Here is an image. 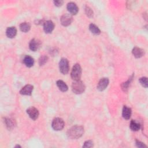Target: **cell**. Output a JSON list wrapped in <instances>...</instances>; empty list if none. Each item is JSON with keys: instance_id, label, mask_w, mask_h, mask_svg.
<instances>
[{"instance_id": "cell-1", "label": "cell", "mask_w": 148, "mask_h": 148, "mask_svg": "<svg viewBox=\"0 0 148 148\" xmlns=\"http://www.w3.org/2000/svg\"><path fill=\"white\" fill-rule=\"evenodd\" d=\"M84 134V127L82 125H74L70 128L66 135L71 139H76L80 138Z\"/></svg>"}, {"instance_id": "cell-2", "label": "cell", "mask_w": 148, "mask_h": 148, "mask_svg": "<svg viewBox=\"0 0 148 148\" xmlns=\"http://www.w3.org/2000/svg\"><path fill=\"white\" fill-rule=\"evenodd\" d=\"M86 89V86L83 82L80 80L75 81L72 84V90L76 94L83 93Z\"/></svg>"}, {"instance_id": "cell-3", "label": "cell", "mask_w": 148, "mask_h": 148, "mask_svg": "<svg viewBox=\"0 0 148 148\" xmlns=\"http://www.w3.org/2000/svg\"><path fill=\"white\" fill-rule=\"evenodd\" d=\"M82 76V68L79 64H75L71 71V78L75 80H80Z\"/></svg>"}, {"instance_id": "cell-4", "label": "cell", "mask_w": 148, "mask_h": 148, "mask_svg": "<svg viewBox=\"0 0 148 148\" xmlns=\"http://www.w3.org/2000/svg\"><path fill=\"white\" fill-rule=\"evenodd\" d=\"M59 69L61 73L66 75L69 70L68 60L65 58H62L59 62Z\"/></svg>"}, {"instance_id": "cell-5", "label": "cell", "mask_w": 148, "mask_h": 148, "mask_svg": "<svg viewBox=\"0 0 148 148\" xmlns=\"http://www.w3.org/2000/svg\"><path fill=\"white\" fill-rule=\"evenodd\" d=\"M65 125V123L64 120L60 117H56L53 119L51 127L55 131H61L62 130Z\"/></svg>"}, {"instance_id": "cell-6", "label": "cell", "mask_w": 148, "mask_h": 148, "mask_svg": "<svg viewBox=\"0 0 148 148\" xmlns=\"http://www.w3.org/2000/svg\"><path fill=\"white\" fill-rule=\"evenodd\" d=\"M73 20L72 16L71 14H64L61 16L60 18V21L61 24L64 27H67L69 25Z\"/></svg>"}, {"instance_id": "cell-7", "label": "cell", "mask_w": 148, "mask_h": 148, "mask_svg": "<svg viewBox=\"0 0 148 148\" xmlns=\"http://www.w3.org/2000/svg\"><path fill=\"white\" fill-rule=\"evenodd\" d=\"M27 113L28 114L29 117L33 120H36L39 115L38 110L34 106H31L28 108L27 109Z\"/></svg>"}, {"instance_id": "cell-8", "label": "cell", "mask_w": 148, "mask_h": 148, "mask_svg": "<svg viewBox=\"0 0 148 148\" xmlns=\"http://www.w3.org/2000/svg\"><path fill=\"white\" fill-rule=\"evenodd\" d=\"M41 46V42L38 39H32L29 43V49L33 51L38 50Z\"/></svg>"}, {"instance_id": "cell-9", "label": "cell", "mask_w": 148, "mask_h": 148, "mask_svg": "<svg viewBox=\"0 0 148 148\" xmlns=\"http://www.w3.org/2000/svg\"><path fill=\"white\" fill-rule=\"evenodd\" d=\"M109 84V79L107 77H103L102 79H100V80L99 81L97 88V89L100 91H102L106 89V88L108 87Z\"/></svg>"}, {"instance_id": "cell-10", "label": "cell", "mask_w": 148, "mask_h": 148, "mask_svg": "<svg viewBox=\"0 0 148 148\" xmlns=\"http://www.w3.org/2000/svg\"><path fill=\"white\" fill-rule=\"evenodd\" d=\"M54 28V24L51 20H47L45 21L43 24V29L45 33L50 34Z\"/></svg>"}, {"instance_id": "cell-11", "label": "cell", "mask_w": 148, "mask_h": 148, "mask_svg": "<svg viewBox=\"0 0 148 148\" xmlns=\"http://www.w3.org/2000/svg\"><path fill=\"white\" fill-rule=\"evenodd\" d=\"M66 8L71 15H76L79 11V8L77 5L75 3L72 2H69L67 4Z\"/></svg>"}, {"instance_id": "cell-12", "label": "cell", "mask_w": 148, "mask_h": 148, "mask_svg": "<svg viewBox=\"0 0 148 148\" xmlns=\"http://www.w3.org/2000/svg\"><path fill=\"white\" fill-rule=\"evenodd\" d=\"M34 89V86L31 84L24 86L20 91V94L24 95H31Z\"/></svg>"}, {"instance_id": "cell-13", "label": "cell", "mask_w": 148, "mask_h": 148, "mask_svg": "<svg viewBox=\"0 0 148 148\" xmlns=\"http://www.w3.org/2000/svg\"><path fill=\"white\" fill-rule=\"evenodd\" d=\"M17 34V29L15 27H8L6 30V35L9 38H13Z\"/></svg>"}, {"instance_id": "cell-14", "label": "cell", "mask_w": 148, "mask_h": 148, "mask_svg": "<svg viewBox=\"0 0 148 148\" xmlns=\"http://www.w3.org/2000/svg\"><path fill=\"white\" fill-rule=\"evenodd\" d=\"M132 53L135 58H139L142 57L144 55L145 51L143 49H142L139 47H134L132 50Z\"/></svg>"}, {"instance_id": "cell-15", "label": "cell", "mask_w": 148, "mask_h": 148, "mask_svg": "<svg viewBox=\"0 0 148 148\" xmlns=\"http://www.w3.org/2000/svg\"><path fill=\"white\" fill-rule=\"evenodd\" d=\"M132 113L131 109L127 106H124L122 111V116L123 117L125 120H128L131 117Z\"/></svg>"}, {"instance_id": "cell-16", "label": "cell", "mask_w": 148, "mask_h": 148, "mask_svg": "<svg viewBox=\"0 0 148 148\" xmlns=\"http://www.w3.org/2000/svg\"><path fill=\"white\" fill-rule=\"evenodd\" d=\"M23 63L26 66L30 68L34 65V60L30 56H25L23 59Z\"/></svg>"}, {"instance_id": "cell-17", "label": "cell", "mask_w": 148, "mask_h": 148, "mask_svg": "<svg viewBox=\"0 0 148 148\" xmlns=\"http://www.w3.org/2000/svg\"><path fill=\"white\" fill-rule=\"evenodd\" d=\"M140 127H141L140 124L138 121H137L136 120H132L131 121L130 124V128L132 131H138L140 130Z\"/></svg>"}, {"instance_id": "cell-18", "label": "cell", "mask_w": 148, "mask_h": 148, "mask_svg": "<svg viewBox=\"0 0 148 148\" xmlns=\"http://www.w3.org/2000/svg\"><path fill=\"white\" fill-rule=\"evenodd\" d=\"M4 122L8 129H12L16 125L15 120L11 118H5L4 120Z\"/></svg>"}, {"instance_id": "cell-19", "label": "cell", "mask_w": 148, "mask_h": 148, "mask_svg": "<svg viewBox=\"0 0 148 148\" xmlns=\"http://www.w3.org/2000/svg\"><path fill=\"white\" fill-rule=\"evenodd\" d=\"M56 84H57V87L60 89V90L62 92H65L68 89V86L66 84V83L64 81H62L61 80H57L56 82Z\"/></svg>"}, {"instance_id": "cell-20", "label": "cell", "mask_w": 148, "mask_h": 148, "mask_svg": "<svg viewBox=\"0 0 148 148\" xmlns=\"http://www.w3.org/2000/svg\"><path fill=\"white\" fill-rule=\"evenodd\" d=\"M20 29L23 32H27L30 30L31 25L29 23L24 22L20 24Z\"/></svg>"}, {"instance_id": "cell-21", "label": "cell", "mask_w": 148, "mask_h": 148, "mask_svg": "<svg viewBox=\"0 0 148 148\" xmlns=\"http://www.w3.org/2000/svg\"><path fill=\"white\" fill-rule=\"evenodd\" d=\"M89 29L90 31L94 35H99L101 34V30L99 29V28L94 24H90L89 25Z\"/></svg>"}, {"instance_id": "cell-22", "label": "cell", "mask_w": 148, "mask_h": 148, "mask_svg": "<svg viewBox=\"0 0 148 148\" xmlns=\"http://www.w3.org/2000/svg\"><path fill=\"white\" fill-rule=\"evenodd\" d=\"M133 76H134V75H132L129 79L127 81L121 84V89L123 90V91L124 92H127L128 91V87H129V86L130 84V83L131 82V80H132V78H133Z\"/></svg>"}, {"instance_id": "cell-23", "label": "cell", "mask_w": 148, "mask_h": 148, "mask_svg": "<svg viewBox=\"0 0 148 148\" xmlns=\"http://www.w3.org/2000/svg\"><path fill=\"white\" fill-rule=\"evenodd\" d=\"M140 84L144 87L145 88H147L148 86V83H147V78L146 77H142L139 79V80Z\"/></svg>"}, {"instance_id": "cell-24", "label": "cell", "mask_w": 148, "mask_h": 148, "mask_svg": "<svg viewBox=\"0 0 148 148\" xmlns=\"http://www.w3.org/2000/svg\"><path fill=\"white\" fill-rule=\"evenodd\" d=\"M85 13H86V15H87L88 17L91 18V17H93L94 12H93L92 10L90 7H88V6H86L85 7Z\"/></svg>"}, {"instance_id": "cell-25", "label": "cell", "mask_w": 148, "mask_h": 148, "mask_svg": "<svg viewBox=\"0 0 148 148\" xmlns=\"http://www.w3.org/2000/svg\"><path fill=\"white\" fill-rule=\"evenodd\" d=\"M48 60V57L46 56H42L40 57V58L39 59V64L40 66L43 65L46 62H47Z\"/></svg>"}, {"instance_id": "cell-26", "label": "cell", "mask_w": 148, "mask_h": 148, "mask_svg": "<svg viewBox=\"0 0 148 148\" xmlns=\"http://www.w3.org/2000/svg\"><path fill=\"white\" fill-rule=\"evenodd\" d=\"M94 146V143L92 140H86L84 142V145H83V147H85V148H89V147H92Z\"/></svg>"}, {"instance_id": "cell-27", "label": "cell", "mask_w": 148, "mask_h": 148, "mask_svg": "<svg viewBox=\"0 0 148 148\" xmlns=\"http://www.w3.org/2000/svg\"><path fill=\"white\" fill-rule=\"evenodd\" d=\"M136 146L138 147L139 148H144V147H147V146L143 142L138 140H136Z\"/></svg>"}, {"instance_id": "cell-28", "label": "cell", "mask_w": 148, "mask_h": 148, "mask_svg": "<svg viewBox=\"0 0 148 148\" xmlns=\"http://www.w3.org/2000/svg\"><path fill=\"white\" fill-rule=\"evenodd\" d=\"M53 3L54 4L55 6H57V7H59V6H61L62 5L63 3H64V1H61V0H58V1H53Z\"/></svg>"}, {"instance_id": "cell-29", "label": "cell", "mask_w": 148, "mask_h": 148, "mask_svg": "<svg viewBox=\"0 0 148 148\" xmlns=\"http://www.w3.org/2000/svg\"><path fill=\"white\" fill-rule=\"evenodd\" d=\"M15 147H21V146H20V145H16V146H15Z\"/></svg>"}]
</instances>
